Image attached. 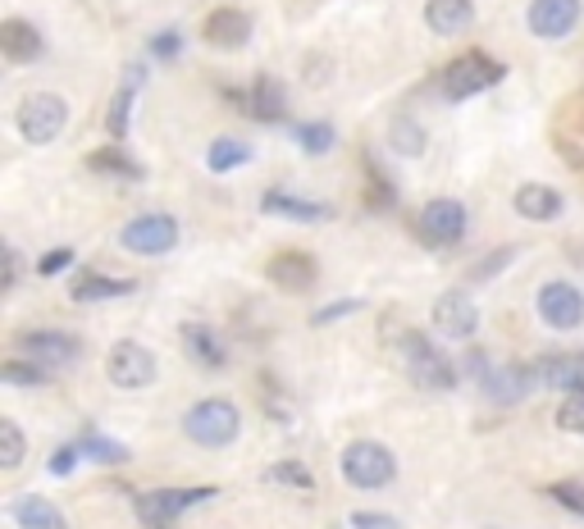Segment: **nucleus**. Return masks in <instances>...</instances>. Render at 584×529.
Segmentation results:
<instances>
[{"instance_id":"nucleus-17","label":"nucleus","mask_w":584,"mask_h":529,"mask_svg":"<svg viewBox=\"0 0 584 529\" xmlns=\"http://www.w3.org/2000/svg\"><path fill=\"white\" fill-rule=\"evenodd\" d=\"M535 384H539L535 365H520V361H511V365H498V370H488V379H484L488 397H494L498 407H507V401H520V397H526Z\"/></svg>"},{"instance_id":"nucleus-4","label":"nucleus","mask_w":584,"mask_h":529,"mask_svg":"<svg viewBox=\"0 0 584 529\" xmlns=\"http://www.w3.org/2000/svg\"><path fill=\"white\" fill-rule=\"evenodd\" d=\"M14 119H19V133L33 146H51L59 133H65L69 106H65V97H55V91H27Z\"/></svg>"},{"instance_id":"nucleus-39","label":"nucleus","mask_w":584,"mask_h":529,"mask_svg":"<svg viewBox=\"0 0 584 529\" xmlns=\"http://www.w3.org/2000/svg\"><path fill=\"white\" fill-rule=\"evenodd\" d=\"M356 310H361V301L343 297V301H333V306H320L316 316H311V324H333V320H343V316H356Z\"/></svg>"},{"instance_id":"nucleus-22","label":"nucleus","mask_w":584,"mask_h":529,"mask_svg":"<svg viewBox=\"0 0 584 529\" xmlns=\"http://www.w3.org/2000/svg\"><path fill=\"white\" fill-rule=\"evenodd\" d=\"M535 375H539V384H548V388L584 393V356H562V352L539 356V361H535Z\"/></svg>"},{"instance_id":"nucleus-34","label":"nucleus","mask_w":584,"mask_h":529,"mask_svg":"<svg viewBox=\"0 0 584 529\" xmlns=\"http://www.w3.org/2000/svg\"><path fill=\"white\" fill-rule=\"evenodd\" d=\"M0 379L14 384V388H33V384H46L51 375H46V365H37V361H5V365H0Z\"/></svg>"},{"instance_id":"nucleus-18","label":"nucleus","mask_w":584,"mask_h":529,"mask_svg":"<svg viewBox=\"0 0 584 529\" xmlns=\"http://www.w3.org/2000/svg\"><path fill=\"white\" fill-rule=\"evenodd\" d=\"M261 210L265 214H279V220H297V224H320V220H329V214H333L324 201H306V197H293L284 188H269L261 197Z\"/></svg>"},{"instance_id":"nucleus-11","label":"nucleus","mask_w":584,"mask_h":529,"mask_svg":"<svg viewBox=\"0 0 584 529\" xmlns=\"http://www.w3.org/2000/svg\"><path fill=\"white\" fill-rule=\"evenodd\" d=\"M106 375H110L114 388L137 393V388H146L151 379H156V356H151L142 342H119V348L106 356Z\"/></svg>"},{"instance_id":"nucleus-24","label":"nucleus","mask_w":584,"mask_h":529,"mask_svg":"<svg viewBox=\"0 0 584 529\" xmlns=\"http://www.w3.org/2000/svg\"><path fill=\"white\" fill-rule=\"evenodd\" d=\"M183 348L192 352V361L201 370H220L229 361V348H224V338L214 333L210 324H183Z\"/></svg>"},{"instance_id":"nucleus-37","label":"nucleus","mask_w":584,"mask_h":529,"mask_svg":"<svg viewBox=\"0 0 584 529\" xmlns=\"http://www.w3.org/2000/svg\"><path fill=\"white\" fill-rule=\"evenodd\" d=\"M548 497H552V503H562L571 516H580V520H584V484H575V480L548 484Z\"/></svg>"},{"instance_id":"nucleus-31","label":"nucleus","mask_w":584,"mask_h":529,"mask_svg":"<svg viewBox=\"0 0 584 529\" xmlns=\"http://www.w3.org/2000/svg\"><path fill=\"white\" fill-rule=\"evenodd\" d=\"M133 101H137V87H119L114 91V101H110V110H106V129H110V137L119 142V137H129V119H133Z\"/></svg>"},{"instance_id":"nucleus-26","label":"nucleus","mask_w":584,"mask_h":529,"mask_svg":"<svg viewBox=\"0 0 584 529\" xmlns=\"http://www.w3.org/2000/svg\"><path fill=\"white\" fill-rule=\"evenodd\" d=\"M252 161V146L247 142H238V137H214L206 146V169L210 174H229V169H242Z\"/></svg>"},{"instance_id":"nucleus-38","label":"nucleus","mask_w":584,"mask_h":529,"mask_svg":"<svg viewBox=\"0 0 584 529\" xmlns=\"http://www.w3.org/2000/svg\"><path fill=\"white\" fill-rule=\"evenodd\" d=\"M146 51L156 55V59H174L183 51V33H178V27H165V33H156V37L146 42Z\"/></svg>"},{"instance_id":"nucleus-8","label":"nucleus","mask_w":584,"mask_h":529,"mask_svg":"<svg viewBox=\"0 0 584 529\" xmlns=\"http://www.w3.org/2000/svg\"><path fill=\"white\" fill-rule=\"evenodd\" d=\"M416 229H420V242H429V246H439V252H448V246H456L461 238H466L471 220H466V206H461V201L439 197V201H429V206L420 210Z\"/></svg>"},{"instance_id":"nucleus-43","label":"nucleus","mask_w":584,"mask_h":529,"mask_svg":"<svg viewBox=\"0 0 584 529\" xmlns=\"http://www.w3.org/2000/svg\"><path fill=\"white\" fill-rule=\"evenodd\" d=\"M511 256H516V246H498V252H494V256H488V261L475 269V278H494V274H498V269H503Z\"/></svg>"},{"instance_id":"nucleus-20","label":"nucleus","mask_w":584,"mask_h":529,"mask_svg":"<svg viewBox=\"0 0 584 529\" xmlns=\"http://www.w3.org/2000/svg\"><path fill=\"white\" fill-rule=\"evenodd\" d=\"M247 110H252L256 123H284V114H288V91H284V82L274 78V74H261L252 82V91H247Z\"/></svg>"},{"instance_id":"nucleus-32","label":"nucleus","mask_w":584,"mask_h":529,"mask_svg":"<svg viewBox=\"0 0 584 529\" xmlns=\"http://www.w3.org/2000/svg\"><path fill=\"white\" fill-rule=\"evenodd\" d=\"M78 448H82V456H91V461H101V465H124L133 452L119 443V439H106V433H87V439H78Z\"/></svg>"},{"instance_id":"nucleus-29","label":"nucleus","mask_w":584,"mask_h":529,"mask_svg":"<svg viewBox=\"0 0 584 529\" xmlns=\"http://www.w3.org/2000/svg\"><path fill=\"white\" fill-rule=\"evenodd\" d=\"M293 142H297L306 155H329L333 142H338V133L329 129L324 119H311V123H293Z\"/></svg>"},{"instance_id":"nucleus-21","label":"nucleus","mask_w":584,"mask_h":529,"mask_svg":"<svg viewBox=\"0 0 584 529\" xmlns=\"http://www.w3.org/2000/svg\"><path fill=\"white\" fill-rule=\"evenodd\" d=\"M511 201H516V214H520V220H535V224L558 220V214H562V192L548 188V183H520Z\"/></svg>"},{"instance_id":"nucleus-28","label":"nucleus","mask_w":584,"mask_h":529,"mask_svg":"<svg viewBox=\"0 0 584 529\" xmlns=\"http://www.w3.org/2000/svg\"><path fill=\"white\" fill-rule=\"evenodd\" d=\"M425 129H420V123L416 119H407V114H397L393 123H388V146L397 151V155H407V161H420V155H425Z\"/></svg>"},{"instance_id":"nucleus-19","label":"nucleus","mask_w":584,"mask_h":529,"mask_svg":"<svg viewBox=\"0 0 584 529\" xmlns=\"http://www.w3.org/2000/svg\"><path fill=\"white\" fill-rule=\"evenodd\" d=\"M425 23L439 37H461L475 23V5L471 0H425Z\"/></svg>"},{"instance_id":"nucleus-42","label":"nucleus","mask_w":584,"mask_h":529,"mask_svg":"<svg viewBox=\"0 0 584 529\" xmlns=\"http://www.w3.org/2000/svg\"><path fill=\"white\" fill-rule=\"evenodd\" d=\"M352 529H397V520L384 511H352Z\"/></svg>"},{"instance_id":"nucleus-6","label":"nucleus","mask_w":584,"mask_h":529,"mask_svg":"<svg viewBox=\"0 0 584 529\" xmlns=\"http://www.w3.org/2000/svg\"><path fill=\"white\" fill-rule=\"evenodd\" d=\"M119 242H124L133 256H165L178 246V220L165 210H146V214H137V220L124 224Z\"/></svg>"},{"instance_id":"nucleus-1","label":"nucleus","mask_w":584,"mask_h":529,"mask_svg":"<svg viewBox=\"0 0 584 529\" xmlns=\"http://www.w3.org/2000/svg\"><path fill=\"white\" fill-rule=\"evenodd\" d=\"M183 433L197 443V448H210V452H220V448H233L238 443V433H242V416L229 397H206L197 401V407L183 416Z\"/></svg>"},{"instance_id":"nucleus-2","label":"nucleus","mask_w":584,"mask_h":529,"mask_svg":"<svg viewBox=\"0 0 584 529\" xmlns=\"http://www.w3.org/2000/svg\"><path fill=\"white\" fill-rule=\"evenodd\" d=\"M397 348H403L407 375H411L416 388H425V393H448V388H456V365L439 352V342H429L420 329H407Z\"/></svg>"},{"instance_id":"nucleus-36","label":"nucleus","mask_w":584,"mask_h":529,"mask_svg":"<svg viewBox=\"0 0 584 529\" xmlns=\"http://www.w3.org/2000/svg\"><path fill=\"white\" fill-rule=\"evenodd\" d=\"M365 178H371V192H365V197H371V206H375V210H393V206H397L393 183L379 174V165H375V161H365Z\"/></svg>"},{"instance_id":"nucleus-3","label":"nucleus","mask_w":584,"mask_h":529,"mask_svg":"<svg viewBox=\"0 0 584 529\" xmlns=\"http://www.w3.org/2000/svg\"><path fill=\"white\" fill-rule=\"evenodd\" d=\"M343 480L352 488H371V493L388 488L397 480V456L375 439H356L343 448Z\"/></svg>"},{"instance_id":"nucleus-16","label":"nucleus","mask_w":584,"mask_h":529,"mask_svg":"<svg viewBox=\"0 0 584 529\" xmlns=\"http://www.w3.org/2000/svg\"><path fill=\"white\" fill-rule=\"evenodd\" d=\"M42 51H46V37L33 23H23V19L0 23V55H5L10 65H33V59H42Z\"/></svg>"},{"instance_id":"nucleus-30","label":"nucleus","mask_w":584,"mask_h":529,"mask_svg":"<svg viewBox=\"0 0 584 529\" xmlns=\"http://www.w3.org/2000/svg\"><path fill=\"white\" fill-rule=\"evenodd\" d=\"M265 484H274V488H297V493H311V488H316V475L306 471L301 461H274L269 471H265Z\"/></svg>"},{"instance_id":"nucleus-15","label":"nucleus","mask_w":584,"mask_h":529,"mask_svg":"<svg viewBox=\"0 0 584 529\" xmlns=\"http://www.w3.org/2000/svg\"><path fill=\"white\" fill-rule=\"evenodd\" d=\"M265 274H269V284L284 293H311L320 278V265L311 252H279V256H269Z\"/></svg>"},{"instance_id":"nucleus-10","label":"nucleus","mask_w":584,"mask_h":529,"mask_svg":"<svg viewBox=\"0 0 584 529\" xmlns=\"http://www.w3.org/2000/svg\"><path fill=\"white\" fill-rule=\"evenodd\" d=\"M539 320L558 333H571L584 324V293L566 278H552V284L539 288Z\"/></svg>"},{"instance_id":"nucleus-5","label":"nucleus","mask_w":584,"mask_h":529,"mask_svg":"<svg viewBox=\"0 0 584 529\" xmlns=\"http://www.w3.org/2000/svg\"><path fill=\"white\" fill-rule=\"evenodd\" d=\"M498 82H503V65H498V59H488L484 51L456 55L452 65L443 69V91H448V101H471V97H480V91L498 87Z\"/></svg>"},{"instance_id":"nucleus-25","label":"nucleus","mask_w":584,"mask_h":529,"mask_svg":"<svg viewBox=\"0 0 584 529\" xmlns=\"http://www.w3.org/2000/svg\"><path fill=\"white\" fill-rule=\"evenodd\" d=\"M129 293H137V284L133 278H106V274H87V278H78L74 284V301H114V297H129Z\"/></svg>"},{"instance_id":"nucleus-12","label":"nucleus","mask_w":584,"mask_h":529,"mask_svg":"<svg viewBox=\"0 0 584 529\" xmlns=\"http://www.w3.org/2000/svg\"><path fill=\"white\" fill-rule=\"evenodd\" d=\"M580 0H535L526 23H530V33L543 37V42H562L575 33V23H580Z\"/></svg>"},{"instance_id":"nucleus-33","label":"nucleus","mask_w":584,"mask_h":529,"mask_svg":"<svg viewBox=\"0 0 584 529\" xmlns=\"http://www.w3.org/2000/svg\"><path fill=\"white\" fill-rule=\"evenodd\" d=\"M23 452H27L23 429L14 420H0V471H14V465L23 461Z\"/></svg>"},{"instance_id":"nucleus-41","label":"nucleus","mask_w":584,"mask_h":529,"mask_svg":"<svg viewBox=\"0 0 584 529\" xmlns=\"http://www.w3.org/2000/svg\"><path fill=\"white\" fill-rule=\"evenodd\" d=\"M78 461H82V448H78V443H65V448L51 456V475H74Z\"/></svg>"},{"instance_id":"nucleus-45","label":"nucleus","mask_w":584,"mask_h":529,"mask_svg":"<svg viewBox=\"0 0 584 529\" xmlns=\"http://www.w3.org/2000/svg\"><path fill=\"white\" fill-rule=\"evenodd\" d=\"M580 356H584V352H580Z\"/></svg>"},{"instance_id":"nucleus-13","label":"nucleus","mask_w":584,"mask_h":529,"mask_svg":"<svg viewBox=\"0 0 584 529\" xmlns=\"http://www.w3.org/2000/svg\"><path fill=\"white\" fill-rule=\"evenodd\" d=\"M434 329L443 333V338H452V342H466V338H475V329H480V306L466 297V293H443L439 301H434Z\"/></svg>"},{"instance_id":"nucleus-14","label":"nucleus","mask_w":584,"mask_h":529,"mask_svg":"<svg viewBox=\"0 0 584 529\" xmlns=\"http://www.w3.org/2000/svg\"><path fill=\"white\" fill-rule=\"evenodd\" d=\"M201 37H206L214 51H242V46L252 42V14L238 10V5L210 10V19L201 23Z\"/></svg>"},{"instance_id":"nucleus-44","label":"nucleus","mask_w":584,"mask_h":529,"mask_svg":"<svg viewBox=\"0 0 584 529\" xmlns=\"http://www.w3.org/2000/svg\"><path fill=\"white\" fill-rule=\"evenodd\" d=\"M19 284V252H14V246H5V278H0V288H14Z\"/></svg>"},{"instance_id":"nucleus-35","label":"nucleus","mask_w":584,"mask_h":529,"mask_svg":"<svg viewBox=\"0 0 584 529\" xmlns=\"http://www.w3.org/2000/svg\"><path fill=\"white\" fill-rule=\"evenodd\" d=\"M558 429L584 439V393H566V401L558 407Z\"/></svg>"},{"instance_id":"nucleus-27","label":"nucleus","mask_w":584,"mask_h":529,"mask_svg":"<svg viewBox=\"0 0 584 529\" xmlns=\"http://www.w3.org/2000/svg\"><path fill=\"white\" fill-rule=\"evenodd\" d=\"M87 165L97 169V174H114V178H129V183L142 178V165L133 161V155H129L124 146H101V151H91V155H87Z\"/></svg>"},{"instance_id":"nucleus-23","label":"nucleus","mask_w":584,"mask_h":529,"mask_svg":"<svg viewBox=\"0 0 584 529\" xmlns=\"http://www.w3.org/2000/svg\"><path fill=\"white\" fill-rule=\"evenodd\" d=\"M10 516L19 520V529H69V525H65V511H59V507L51 503V497H42V493H23V497H14Z\"/></svg>"},{"instance_id":"nucleus-40","label":"nucleus","mask_w":584,"mask_h":529,"mask_svg":"<svg viewBox=\"0 0 584 529\" xmlns=\"http://www.w3.org/2000/svg\"><path fill=\"white\" fill-rule=\"evenodd\" d=\"M74 265V246H55V252H46L42 261H37V274L42 278H55L59 269H69Z\"/></svg>"},{"instance_id":"nucleus-9","label":"nucleus","mask_w":584,"mask_h":529,"mask_svg":"<svg viewBox=\"0 0 584 529\" xmlns=\"http://www.w3.org/2000/svg\"><path fill=\"white\" fill-rule=\"evenodd\" d=\"M19 352L27 361H37L46 370H65V365H78L82 361V342L65 329H33L19 338Z\"/></svg>"},{"instance_id":"nucleus-7","label":"nucleus","mask_w":584,"mask_h":529,"mask_svg":"<svg viewBox=\"0 0 584 529\" xmlns=\"http://www.w3.org/2000/svg\"><path fill=\"white\" fill-rule=\"evenodd\" d=\"M210 497H214V488H151L137 497V516L146 529H169L188 507H201Z\"/></svg>"}]
</instances>
